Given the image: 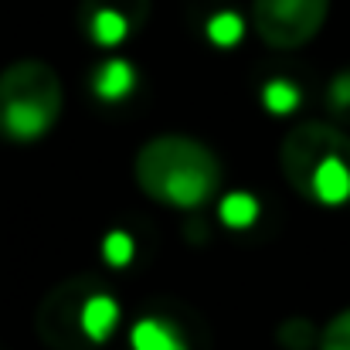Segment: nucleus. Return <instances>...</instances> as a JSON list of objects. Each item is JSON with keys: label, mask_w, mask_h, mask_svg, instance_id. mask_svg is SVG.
Segmentation results:
<instances>
[{"label": "nucleus", "mask_w": 350, "mask_h": 350, "mask_svg": "<svg viewBox=\"0 0 350 350\" xmlns=\"http://www.w3.org/2000/svg\"><path fill=\"white\" fill-rule=\"evenodd\" d=\"M327 109L340 122H350V68L337 72L327 85Z\"/></svg>", "instance_id": "obj_14"}, {"label": "nucleus", "mask_w": 350, "mask_h": 350, "mask_svg": "<svg viewBox=\"0 0 350 350\" xmlns=\"http://www.w3.org/2000/svg\"><path fill=\"white\" fill-rule=\"evenodd\" d=\"M129 344H133V350H187L184 337L170 323H163L157 317L139 320L133 327V334H129Z\"/></svg>", "instance_id": "obj_9"}, {"label": "nucleus", "mask_w": 350, "mask_h": 350, "mask_svg": "<svg viewBox=\"0 0 350 350\" xmlns=\"http://www.w3.org/2000/svg\"><path fill=\"white\" fill-rule=\"evenodd\" d=\"M330 14V0H252V27L262 44L296 51L310 44Z\"/></svg>", "instance_id": "obj_4"}, {"label": "nucleus", "mask_w": 350, "mask_h": 350, "mask_svg": "<svg viewBox=\"0 0 350 350\" xmlns=\"http://www.w3.org/2000/svg\"><path fill=\"white\" fill-rule=\"evenodd\" d=\"M65 109L58 72L41 58H21L0 72V136L34 143L55 129Z\"/></svg>", "instance_id": "obj_3"}, {"label": "nucleus", "mask_w": 350, "mask_h": 350, "mask_svg": "<svg viewBox=\"0 0 350 350\" xmlns=\"http://www.w3.org/2000/svg\"><path fill=\"white\" fill-rule=\"evenodd\" d=\"M279 163H282L289 187L299 198H306L320 208H340L350 201L347 129H340L334 122H320V119L296 122L282 136Z\"/></svg>", "instance_id": "obj_2"}, {"label": "nucleus", "mask_w": 350, "mask_h": 350, "mask_svg": "<svg viewBox=\"0 0 350 350\" xmlns=\"http://www.w3.org/2000/svg\"><path fill=\"white\" fill-rule=\"evenodd\" d=\"M262 103H265V109H269V113L286 116V113H293V109L299 106V89H296L293 82L275 79V82H269V85L262 89Z\"/></svg>", "instance_id": "obj_13"}, {"label": "nucleus", "mask_w": 350, "mask_h": 350, "mask_svg": "<svg viewBox=\"0 0 350 350\" xmlns=\"http://www.w3.org/2000/svg\"><path fill=\"white\" fill-rule=\"evenodd\" d=\"M218 215H221V221H225L228 228H248V225L258 218V201H255L252 194L234 191V194H228V198H221Z\"/></svg>", "instance_id": "obj_11"}, {"label": "nucleus", "mask_w": 350, "mask_h": 350, "mask_svg": "<svg viewBox=\"0 0 350 350\" xmlns=\"http://www.w3.org/2000/svg\"><path fill=\"white\" fill-rule=\"evenodd\" d=\"M133 238L126 232H109L106 234V241H103V255H106V262L109 265H116V269H122V265H129V258H133Z\"/></svg>", "instance_id": "obj_16"}, {"label": "nucleus", "mask_w": 350, "mask_h": 350, "mask_svg": "<svg viewBox=\"0 0 350 350\" xmlns=\"http://www.w3.org/2000/svg\"><path fill=\"white\" fill-rule=\"evenodd\" d=\"M92 92L99 103H122L136 92V68L126 58H106L96 72H92Z\"/></svg>", "instance_id": "obj_7"}, {"label": "nucleus", "mask_w": 350, "mask_h": 350, "mask_svg": "<svg viewBox=\"0 0 350 350\" xmlns=\"http://www.w3.org/2000/svg\"><path fill=\"white\" fill-rule=\"evenodd\" d=\"M133 177L150 201L177 211H198L221 191L225 170L208 143L180 133H163L139 146Z\"/></svg>", "instance_id": "obj_1"}, {"label": "nucleus", "mask_w": 350, "mask_h": 350, "mask_svg": "<svg viewBox=\"0 0 350 350\" xmlns=\"http://www.w3.org/2000/svg\"><path fill=\"white\" fill-rule=\"evenodd\" d=\"M150 17V0H82L79 24L96 48L126 44Z\"/></svg>", "instance_id": "obj_6"}, {"label": "nucleus", "mask_w": 350, "mask_h": 350, "mask_svg": "<svg viewBox=\"0 0 350 350\" xmlns=\"http://www.w3.org/2000/svg\"><path fill=\"white\" fill-rule=\"evenodd\" d=\"M116 320H119V303L99 286V289L89 296L85 310H82V330H85L89 344H92V347L106 344V340L113 337V330H116Z\"/></svg>", "instance_id": "obj_8"}, {"label": "nucleus", "mask_w": 350, "mask_h": 350, "mask_svg": "<svg viewBox=\"0 0 350 350\" xmlns=\"http://www.w3.org/2000/svg\"><path fill=\"white\" fill-rule=\"evenodd\" d=\"M96 289H99V282L92 275H75V279L58 282L51 293H44V299L38 303V313H34V327H38V337L51 350L92 347L82 330V310Z\"/></svg>", "instance_id": "obj_5"}, {"label": "nucleus", "mask_w": 350, "mask_h": 350, "mask_svg": "<svg viewBox=\"0 0 350 350\" xmlns=\"http://www.w3.org/2000/svg\"><path fill=\"white\" fill-rule=\"evenodd\" d=\"M320 350H350V310L337 313V317L323 327Z\"/></svg>", "instance_id": "obj_15"}, {"label": "nucleus", "mask_w": 350, "mask_h": 350, "mask_svg": "<svg viewBox=\"0 0 350 350\" xmlns=\"http://www.w3.org/2000/svg\"><path fill=\"white\" fill-rule=\"evenodd\" d=\"M245 34V21L234 14V10H221L208 21V38L218 44V48H234Z\"/></svg>", "instance_id": "obj_12"}, {"label": "nucleus", "mask_w": 350, "mask_h": 350, "mask_svg": "<svg viewBox=\"0 0 350 350\" xmlns=\"http://www.w3.org/2000/svg\"><path fill=\"white\" fill-rule=\"evenodd\" d=\"M275 337H279V344H282L286 350H313V347H320V334H317V327H313L306 317L282 320V323H279V330H275Z\"/></svg>", "instance_id": "obj_10"}]
</instances>
